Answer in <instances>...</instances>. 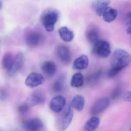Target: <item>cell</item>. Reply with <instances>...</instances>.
<instances>
[{
	"label": "cell",
	"mask_w": 131,
	"mask_h": 131,
	"mask_svg": "<svg viewBox=\"0 0 131 131\" xmlns=\"http://www.w3.org/2000/svg\"><path fill=\"white\" fill-rule=\"evenodd\" d=\"M42 72L45 75L49 77L53 76L56 73L57 66L56 64L51 61L45 62L41 66Z\"/></svg>",
	"instance_id": "15"
},
{
	"label": "cell",
	"mask_w": 131,
	"mask_h": 131,
	"mask_svg": "<svg viewBox=\"0 0 131 131\" xmlns=\"http://www.w3.org/2000/svg\"><path fill=\"white\" fill-rule=\"evenodd\" d=\"M43 37L40 33L32 32L28 34L27 38V43L31 47H35L41 44Z\"/></svg>",
	"instance_id": "12"
},
{
	"label": "cell",
	"mask_w": 131,
	"mask_h": 131,
	"mask_svg": "<svg viewBox=\"0 0 131 131\" xmlns=\"http://www.w3.org/2000/svg\"><path fill=\"white\" fill-rule=\"evenodd\" d=\"M117 15L116 9L108 7L104 10L102 16L105 21L110 23L116 19Z\"/></svg>",
	"instance_id": "17"
},
{
	"label": "cell",
	"mask_w": 131,
	"mask_h": 131,
	"mask_svg": "<svg viewBox=\"0 0 131 131\" xmlns=\"http://www.w3.org/2000/svg\"><path fill=\"white\" fill-rule=\"evenodd\" d=\"M8 97L7 92L4 89H0V101H4Z\"/></svg>",
	"instance_id": "27"
},
{
	"label": "cell",
	"mask_w": 131,
	"mask_h": 131,
	"mask_svg": "<svg viewBox=\"0 0 131 131\" xmlns=\"http://www.w3.org/2000/svg\"></svg>",
	"instance_id": "32"
},
{
	"label": "cell",
	"mask_w": 131,
	"mask_h": 131,
	"mask_svg": "<svg viewBox=\"0 0 131 131\" xmlns=\"http://www.w3.org/2000/svg\"><path fill=\"white\" fill-rule=\"evenodd\" d=\"M2 0H0V9L2 7Z\"/></svg>",
	"instance_id": "31"
},
{
	"label": "cell",
	"mask_w": 131,
	"mask_h": 131,
	"mask_svg": "<svg viewBox=\"0 0 131 131\" xmlns=\"http://www.w3.org/2000/svg\"><path fill=\"white\" fill-rule=\"evenodd\" d=\"M85 98L82 95H78L74 97L71 103V106L78 111L81 112L84 107Z\"/></svg>",
	"instance_id": "16"
},
{
	"label": "cell",
	"mask_w": 131,
	"mask_h": 131,
	"mask_svg": "<svg viewBox=\"0 0 131 131\" xmlns=\"http://www.w3.org/2000/svg\"><path fill=\"white\" fill-rule=\"evenodd\" d=\"M84 83V78L83 75L81 73H77L72 77L70 85L72 87L79 88L82 87Z\"/></svg>",
	"instance_id": "20"
},
{
	"label": "cell",
	"mask_w": 131,
	"mask_h": 131,
	"mask_svg": "<svg viewBox=\"0 0 131 131\" xmlns=\"http://www.w3.org/2000/svg\"><path fill=\"white\" fill-rule=\"evenodd\" d=\"M22 126L26 130L37 131L41 130L43 125L39 118H34L24 121Z\"/></svg>",
	"instance_id": "10"
},
{
	"label": "cell",
	"mask_w": 131,
	"mask_h": 131,
	"mask_svg": "<svg viewBox=\"0 0 131 131\" xmlns=\"http://www.w3.org/2000/svg\"><path fill=\"white\" fill-rule=\"evenodd\" d=\"M101 75V71L96 72L90 76L89 78V82H92V83L95 82L100 78Z\"/></svg>",
	"instance_id": "25"
},
{
	"label": "cell",
	"mask_w": 131,
	"mask_h": 131,
	"mask_svg": "<svg viewBox=\"0 0 131 131\" xmlns=\"http://www.w3.org/2000/svg\"><path fill=\"white\" fill-rule=\"evenodd\" d=\"M58 55L64 63H69L71 59V54L69 48L64 45H60L57 49Z\"/></svg>",
	"instance_id": "13"
},
{
	"label": "cell",
	"mask_w": 131,
	"mask_h": 131,
	"mask_svg": "<svg viewBox=\"0 0 131 131\" xmlns=\"http://www.w3.org/2000/svg\"><path fill=\"white\" fill-rule=\"evenodd\" d=\"M45 81L43 76L37 72H31L26 78L25 84L28 87L33 88L43 84Z\"/></svg>",
	"instance_id": "6"
},
{
	"label": "cell",
	"mask_w": 131,
	"mask_h": 131,
	"mask_svg": "<svg viewBox=\"0 0 131 131\" xmlns=\"http://www.w3.org/2000/svg\"><path fill=\"white\" fill-rule=\"evenodd\" d=\"M100 119L97 117H93L89 119L85 124L84 130L93 131L95 130L98 127L100 124Z\"/></svg>",
	"instance_id": "19"
},
{
	"label": "cell",
	"mask_w": 131,
	"mask_h": 131,
	"mask_svg": "<svg viewBox=\"0 0 131 131\" xmlns=\"http://www.w3.org/2000/svg\"><path fill=\"white\" fill-rule=\"evenodd\" d=\"M66 104V99L63 96L57 95L54 97L50 103V109L55 113H60L63 110Z\"/></svg>",
	"instance_id": "8"
},
{
	"label": "cell",
	"mask_w": 131,
	"mask_h": 131,
	"mask_svg": "<svg viewBox=\"0 0 131 131\" xmlns=\"http://www.w3.org/2000/svg\"><path fill=\"white\" fill-rule=\"evenodd\" d=\"M92 52L95 55L99 57H107L111 52L110 44L107 41L99 40L93 45Z\"/></svg>",
	"instance_id": "3"
},
{
	"label": "cell",
	"mask_w": 131,
	"mask_h": 131,
	"mask_svg": "<svg viewBox=\"0 0 131 131\" xmlns=\"http://www.w3.org/2000/svg\"><path fill=\"white\" fill-rule=\"evenodd\" d=\"M123 100L125 102H131V91L125 94L123 97Z\"/></svg>",
	"instance_id": "29"
},
{
	"label": "cell",
	"mask_w": 131,
	"mask_h": 131,
	"mask_svg": "<svg viewBox=\"0 0 131 131\" xmlns=\"http://www.w3.org/2000/svg\"><path fill=\"white\" fill-rule=\"evenodd\" d=\"M24 61V56L22 53H19L14 58L10 68L7 71L8 76L12 77L17 74L22 68Z\"/></svg>",
	"instance_id": "9"
},
{
	"label": "cell",
	"mask_w": 131,
	"mask_h": 131,
	"mask_svg": "<svg viewBox=\"0 0 131 131\" xmlns=\"http://www.w3.org/2000/svg\"><path fill=\"white\" fill-rule=\"evenodd\" d=\"M30 108L26 104L21 105L18 108V112L21 114H26L29 110Z\"/></svg>",
	"instance_id": "26"
},
{
	"label": "cell",
	"mask_w": 131,
	"mask_h": 131,
	"mask_svg": "<svg viewBox=\"0 0 131 131\" xmlns=\"http://www.w3.org/2000/svg\"><path fill=\"white\" fill-rule=\"evenodd\" d=\"M110 3L111 0H94L91 3L92 7L98 16H101Z\"/></svg>",
	"instance_id": "11"
},
{
	"label": "cell",
	"mask_w": 131,
	"mask_h": 131,
	"mask_svg": "<svg viewBox=\"0 0 131 131\" xmlns=\"http://www.w3.org/2000/svg\"><path fill=\"white\" fill-rule=\"evenodd\" d=\"M122 90L121 88L120 87H117L115 88L112 92L111 97L112 99L115 100L119 97L122 93Z\"/></svg>",
	"instance_id": "24"
},
{
	"label": "cell",
	"mask_w": 131,
	"mask_h": 131,
	"mask_svg": "<svg viewBox=\"0 0 131 131\" xmlns=\"http://www.w3.org/2000/svg\"><path fill=\"white\" fill-rule=\"evenodd\" d=\"M131 62V55L122 49H118L114 52L111 58V68L120 72L127 67Z\"/></svg>",
	"instance_id": "1"
},
{
	"label": "cell",
	"mask_w": 131,
	"mask_h": 131,
	"mask_svg": "<svg viewBox=\"0 0 131 131\" xmlns=\"http://www.w3.org/2000/svg\"><path fill=\"white\" fill-rule=\"evenodd\" d=\"M74 112L71 106L68 107L63 112L60 119L58 128L60 130H64L68 128L72 121Z\"/></svg>",
	"instance_id": "5"
},
{
	"label": "cell",
	"mask_w": 131,
	"mask_h": 131,
	"mask_svg": "<svg viewBox=\"0 0 131 131\" xmlns=\"http://www.w3.org/2000/svg\"><path fill=\"white\" fill-rule=\"evenodd\" d=\"M110 100L107 98H100L95 102L90 110V113L92 115L99 114L104 111L109 106Z\"/></svg>",
	"instance_id": "7"
},
{
	"label": "cell",
	"mask_w": 131,
	"mask_h": 131,
	"mask_svg": "<svg viewBox=\"0 0 131 131\" xmlns=\"http://www.w3.org/2000/svg\"><path fill=\"white\" fill-rule=\"evenodd\" d=\"M14 58L11 54L7 53L5 54L2 59V66L6 70H9L12 65L14 61Z\"/></svg>",
	"instance_id": "22"
},
{
	"label": "cell",
	"mask_w": 131,
	"mask_h": 131,
	"mask_svg": "<svg viewBox=\"0 0 131 131\" xmlns=\"http://www.w3.org/2000/svg\"><path fill=\"white\" fill-rule=\"evenodd\" d=\"M89 64L88 57L85 55H82L76 58L73 62V68L77 70H82L88 68Z\"/></svg>",
	"instance_id": "14"
},
{
	"label": "cell",
	"mask_w": 131,
	"mask_h": 131,
	"mask_svg": "<svg viewBox=\"0 0 131 131\" xmlns=\"http://www.w3.org/2000/svg\"><path fill=\"white\" fill-rule=\"evenodd\" d=\"M65 80L63 77H61L58 78L54 83L53 89L55 92H58L62 91L64 88Z\"/></svg>",
	"instance_id": "23"
},
{
	"label": "cell",
	"mask_w": 131,
	"mask_h": 131,
	"mask_svg": "<svg viewBox=\"0 0 131 131\" xmlns=\"http://www.w3.org/2000/svg\"><path fill=\"white\" fill-rule=\"evenodd\" d=\"M86 37L89 42L92 45L100 40L98 31L94 28H90L87 31Z\"/></svg>",
	"instance_id": "21"
},
{
	"label": "cell",
	"mask_w": 131,
	"mask_h": 131,
	"mask_svg": "<svg viewBox=\"0 0 131 131\" xmlns=\"http://www.w3.org/2000/svg\"><path fill=\"white\" fill-rule=\"evenodd\" d=\"M125 24L127 26L131 25V11L128 12L125 15L124 18Z\"/></svg>",
	"instance_id": "28"
},
{
	"label": "cell",
	"mask_w": 131,
	"mask_h": 131,
	"mask_svg": "<svg viewBox=\"0 0 131 131\" xmlns=\"http://www.w3.org/2000/svg\"><path fill=\"white\" fill-rule=\"evenodd\" d=\"M127 32L128 34H131V25L128 28L127 30Z\"/></svg>",
	"instance_id": "30"
},
{
	"label": "cell",
	"mask_w": 131,
	"mask_h": 131,
	"mask_svg": "<svg viewBox=\"0 0 131 131\" xmlns=\"http://www.w3.org/2000/svg\"><path fill=\"white\" fill-rule=\"evenodd\" d=\"M58 32L61 38L66 42L72 41L74 36L73 32L66 27H63L60 28Z\"/></svg>",
	"instance_id": "18"
},
{
	"label": "cell",
	"mask_w": 131,
	"mask_h": 131,
	"mask_svg": "<svg viewBox=\"0 0 131 131\" xmlns=\"http://www.w3.org/2000/svg\"><path fill=\"white\" fill-rule=\"evenodd\" d=\"M45 100L46 97L44 93L41 90H38L28 96L25 103L31 108L43 104Z\"/></svg>",
	"instance_id": "4"
},
{
	"label": "cell",
	"mask_w": 131,
	"mask_h": 131,
	"mask_svg": "<svg viewBox=\"0 0 131 131\" xmlns=\"http://www.w3.org/2000/svg\"><path fill=\"white\" fill-rule=\"evenodd\" d=\"M59 16V12L53 8H48L43 12L41 15V21L47 31L51 32L54 31Z\"/></svg>",
	"instance_id": "2"
}]
</instances>
